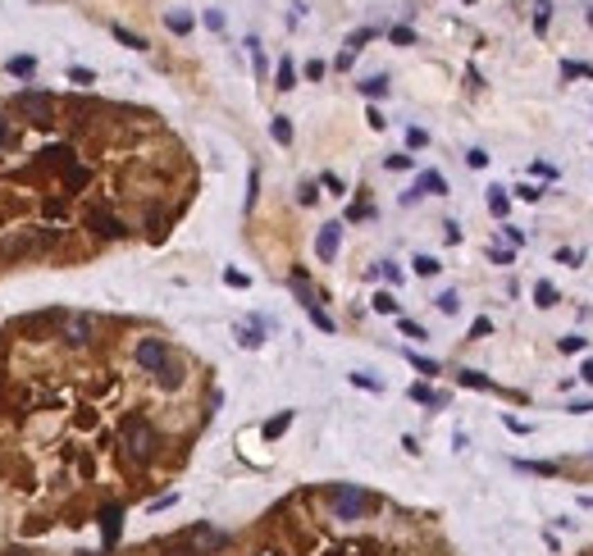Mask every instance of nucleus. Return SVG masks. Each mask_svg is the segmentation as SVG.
<instances>
[{
  "label": "nucleus",
  "mask_w": 593,
  "mask_h": 556,
  "mask_svg": "<svg viewBox=\"0 0 593 556\" xmlns=\"http://www.w3.org/2000/svg\"><path fill=\"white\" fill-rule=\"evenodd\" d=\"M55 242H60L55 228H23V233H10V237L0 242V255H5V260H28V255L51 251Z\"/></svg>",
  "instance_id": "nucleus-1"
},
{
  "label": "nucleus",
  "mask_w": 593,
  "mask_h": 556,
  "mask_svg": "<svg viewBox=\"0 0 593 556\" xmlns=\"http://www.w3.org/2000/svg\"><path fill=\"white\" fill-rule=\"evenodd\" d=\"M123 447H128L137 460H151L155 451H160V433H155V424L146 415H128V420H123Z\"/></svg>",
  "instance_id": "nucleus-2"
},
{
  "label": "nucleus",
  "mask_w": 593,
  "mask_h": 556,
  "mask_svg": "<svg viewBox=\"0 0 593 556\" xmlns=\"http://www.w3.org/2000/svg\"><path fill=\"white\" fill-rule=\"evenodd\" d=\"M374 497L370 492H361V488H352V483H342L338 492H333V515L338 520H356V515H365V511H374Z\"/></svg>",
  "instance_id": "nucleus-3"
},
{
  "label": "nucleus",
  "mask_w": 593,
  "mask_h": 556,
  "mask_svg": "<svg viewBox=\"0 0 593 556\" xmlns=\"http://www.w3.org/2000/svg\"><path fill=\"white\" fill-rule=\"evenodd\" d=\"M14 109L28 114L33 123H46L55 114V96H51V91H19V96H14Z\"/></svg>",
  "instance_id": "nucleus-4"
},
{
  "label": "nucleus",
  "mask_w": 593,
  "mask_h": 556,
  "mask_svg": "<svg viewBox=\"0 0 593 556\" xmlns=\"http://www.w3.org/2000/svg\"><path fill=\"white\" fill-rule=\"evenodd\" d=\"M132 360H137L142 370L160 374V370L169 365V342H160V338H142V342H137V351H132Z\"/></svg>",
  "instance_id": "nucleus-5"
},
{
  "label": "nucleus",
  "mask_w": 593,
  "mask_h": 556,
  "mask_svg": "<svg viewBox=\"0 0 593 556\" xmlns=\"http://www.w3.org/2000/svg\"><path fill=\"white\" fill-rule=\"evenodd\" d=\"M187 538L197 543V552L206 556V552H224V547L233 543L229 534H220V529H210V524H197V529H187Z\"/></svg>",
  "instance_id": "nucleus-6"
},
{
  "label": "nucleus",
  "mask_w": 593,
  "mask_h": 556,
  "mask_svg": "<svg viewBox=\"0 0 593 556\" xmlns=\"http://www.w3.org/2000/svg\"><path fill=\"white\" fill-rule=\"evenodd\" d=\"M87 228L100 233V237H123V233H128V228H123V219H114L110 210H100V206L87 210Z\"/></svg>",
  "instance_id": "nucleus-7"
},
{
  "label": "nucleus",
  "mask_w": 593,
  "mask_h": 556,
  "mask_svg": "<svg viewBox=\"0 0 593 556\" xmlns=\"http://www.w3.org/2000/svg\"><path fill=\"white\" fill-rule=\"evenodd\" d=\"M91 315H64V342L69 347H87L91 342Z\"/></svg>",
  "instance_id": "nucleus-8"
},
{
  "label": "nucleus",
  "mask_w": 593,
  "mask_h": 556,
  "mask_svg": "<svg viewBox=\"0 0 593 556\" xmlns=\"http://www.w3.org/2000/svg\"><path fill=\"white\" fill-rule=\"evenodd\" d=\"M338 242H342V224H324L319 237H315V255L319 260H333L338 255Z\"/></svg>",
  "instance_id": "nucleus-9"
},
{
  "label": "nucleus",
  "mask_w": 593,
  "mask_h": 556,
  "mask_svg": "<svg viewBox=\"0 0 593 556\" xmlns=\"http://www.w3.org/2000/svg\"><path fill=\"white\" fill-rule=\"evenodd\" d=\"M425 192V197H448V178L439 174V169H425V174L416 178V197Z\"/></svg>",
  "instance_id": "nucleus-10"
},
{
  "label": "nucleus",
  "mask_w": 593,
  "mask_h": 556,
  "mask_svg": "<svg viewBox=\"0 0 593 556\" xmlns=\"http://www.w3.org/2000/svg\"><path fill=\"white\" fill-rule=\"evenodd\" d=\"M119 520H123V506H105V511H100V534H105V547H114L119 543Z\"/></svg>",
  "instance_id": "nucleus-11"
},
{
  "label": "nucleus",
  "mask_w": 593,
  "mask_h": 556,
  "mask_svg": "<svg viewBox=\"0 0 593 556\" xmlns=\"http://www.w3.org/2000/svg\"><path fill=\"white\" fill-rule=\"evenodd\" d=\"M411 402H420V406H448V393H434L429 383H411Z\"/></svg>",
  "instance_id": "nucleus-12"
},
{
  "label": "nucleus",
  "mask_w": 593,
  "mask_h": 556,
  "mask_svg": "<svg viewBox=\"0 0 593 556\" xmlns=\"http://www.w3.org/2000/svg\"><path fill=\"white\" fill-rule=\"evenodd\" d=\"M274 87H278V91H292V87H296V64H292V60H287V55H283V60H278Z\"/></svg>",
  "instance_id": "nucleus-13"
},
{
  "label": "nucleus",
  "mask_w": 593,
  "mask_h": 556,
  "mask_svg": "<svg viewBox=\"0 0 593 556\" xmlns=\"http://www.w3.org/2000/svg\"><path fill=\"white\" fill-rule=\"evenodd\" d=\"M160 556H201V552H197V543H192L187 534H178V538H169V543H165V552H160Z\"/></svg>",
  "instance_id": "nucleus-14"
},
{
  "label": "nucleus",
  "mask_w": 593,
  "mask_h": 556,
  "mask_svg": "<svg viewBox=\"0 0 593 556\" xmlns=\"http://www.w3.org/2000/svg\"><path fill=\"white\" fill-rule=\"evenodd\" d=\"M534 305L538 310H552V305H557V287H552L548 278H538L534 283Z\"/></svg>",
  "instance_id": "nucleus-15"
},
{
  "label": "nucleus",
  "mask_w": 593,
  "mask_h": 556,
  "mask_svg": "<svg viewBox=\"0 0 593 556\" xmlns=\"http://www.w3.org/2000/svg\"><path fill=\"white\" fill-rule=\"evenodd\" d=\"M165 28H169L174 37H187V33H192V14H183V10H169V14H165Z\"/></svg>",
  "instance_id": "nucleus-16"
},
{
  "label": "nucleus",
  "mask_w": 593,
  "mask_h": 556,
  "mask_svg": "<svg viewBox=\"0 0 593 556\" xmlns=\"http://www.w3.org/2000/svg\"><path fill=\"white\" fill-rule=\"evenodd\" d=\"M238 342L242 347H260V319H251V324H238Z\"/></svg>",
  "instance_id": "nucleus-17"
},
{
  "label": "nucleus",
  "mask_w": 593,
  "mask_h": 556,
  "mask_svg": "<svg viewBox=\"0 0 593 556\" xmlns=\"http://www.w3.org/2000/svg\"><path fill=\"white\" fill-rule=\"evenodd\" d=\"M457 379H461L466 388H479V393H493V379H488V374H479V370H461Z\"/></svg>",
  "instance_id": "nucleus-18"
},
{
  "label": "nucleus",
  "mask_w": 593,
  "mask_h": 556,
  "mask_svg": "<svg viewBox=\"0 0 593 556\" xmlns=\"http://www.w3.org/2000/svg\"><path fill=\"white\" fill-rule=\"evenodd\" d=\"M488 210H493L497 219H506V210H511V197H506L502 187H488Z\"/></svg>",
  "instance_id": "nucleus-19"
},
{
  "label": "nucleus",
  "mask_w": 593,
  "mask_h": 556,
  "mask_svg": "<svg viewBox=\"0 0 593 556\" xmlns=\"http://www.w3.org/2000/svg\"><path fill=\"white\" fill-rule=\"evenodd\" d=\"M10 73H14V78H33V73H37V60H33V55H14V60H10Z\"/></svg>",
  "instance_id": "nucleus-20"
},
{
  "label": "nucleus",
  "mask_w": 593,
  "mask_h": 556,
  "mask_svg": "<svg viewBox=\"0 0 593 556\" xmlns=\"http://www.w3.org/2000/svg\"><path fill=\"white\" fill-rule=\"evenodd\" d=\"M361 91H365L370 100H384V96H388V78H384V73H379V78H365Z\"/></svg>",
  "instance_id": "nucleus-21"
},
{
  "label": "nucleus",
  "mask_w": 593,
  "mask_h": 556,
  "mask_svg": "<svg viewBox=\"0 0 593 556\" xmlns=\"http://www.w3.org/2000/svg\"><path fill=\"white\" fill-rule=\"evenodd\" d=\"M269 137H274L278 146H287V142H292V123H287L283 114H274V123H269Z\"/></svg>",
  "instance_id": "nucleus-22"
},
{
  "label": "nucleus",
  "mask_w": 593,
  "mask_h": 556,
  "mask_svg": "<svg viewBox=\"0 0 593 556\" xmlns=\"http://www.w3.org/2000/svg\"><path fill=\"white\" fill-rule=\"evenodd\" d=\"M87 178H91V174L82 169V164H69V169H64V187H69V192H78V187H87Z\"/></svg>",
  "instance_id": "nucleus-23"
},
{
  "label": "nucleus",
  "mask_w": 593,
  "mask_h": 556,
  "mask_svg": "<svg viewBox=\"0 0 593 556\" xmlns=\"http://www.w3.org/2000/svg\"><path fill=\"white\" fill-rule=\"evenodd\" d=\"M114 37H119V42H123V46H128V51H146V37L128 33V28H123V23H114Z\"/></svg>",
  "instance_id": "nucleus-24"
},
{
  "label": "nucleus",
  "mask_w": 593,
  "mask_h": 556,
  "mask_svg": "<svg viewBox=\"0 0 593 556\" xmlns=\"http://www.w3.org/2000/svg\"><path fill=\"white\" fill-rule=\"evenodd\" d=\"M374 310H379V315H397V296L393 292H374Z\"/></svg>",
  "instance_id": "nucleus-25"
},
{
  "label": "nucleus",
  "mask_w": 593,
  "mask_h": 556,
  "mask_svg": "<svg viewBox=\"0 0 593 556\" xmlns=\"http://www.w3.org/2000/svg\"><path fill=\"white\" fill-rule=\"evenodd\" d=\"M370 37H379V28H356V33H352V37H347V51H352V55H356V51H361V46H365V42H370Z\"/></svg>",
  "instance_id": "nucleus-26"
},
{
  "label": "nucleus",
  "mask_w": 593,
  "mask_h": 556,
  "mask_svg": "<svg viewBox=\"0 0 593 556\" xmlns=\"http://www.w3.org/2000/svg\"><path fill=\"white\" fill-rule=\"evenodd\" d=\"M407 360H411V365H416V370H420V374H425V379H429V374H439V360H429V356H420V351H411V356H407Z\"/></svg>",
  "instance_id": "nucleus-27"
},
{
  "label": "nucleus",
  "mask_w": 593,
  "mask_h": 556,
  "mask_svg": "<svg viewBox=\"0 0 593 556\" xmlns=\"http://www.w3.org/2000/svg\"><path fill=\"white\" fill-rule=\"evenodd\" d=\"M292 424V411H283V415H274V420H269V424H265V438H278L283 433V429Z\"/></svg>",
  "instance_id": "nucleus-28"
},
{
  "label": "nucleus",
  "mask_w": 593,
  "mask_h": 556,
  "mask_svg": "<svg viewBox=\"0 0 593 556\" xmlns=\"http://www.w3.org/2000/svg\"><path fill=\"white\" fill-rule=\"evenodd\" d=\"M439 269H443V264L434 260V255H416V273H420V278H434Z\"/></svg>",
  "instance_id": "nucleus-29"
},
{
  "label": "nucleus",
  "mask_w": 593,
  "mask_h": 556,
  "mask_svg": "<svg viewBox=\"0 0 593 556\" xmlns=\"http://www.w3.org/2000/svg\"><path fill=\"white\" fill-rule=\"evenodd\" d=\"M69 82H78V87H91V82H96V73H91V69H82V64H73V69H69Z\"/></svg>",
  "instance_id": "nucleus-30"
},
{
  "label": "nucleus",
  "mask_w": 593,
  "mask_h": 556,
  "mask_svg": "<svg viewBox=\"0 0 593 556\" xmlns=\"http://www.w3.org/2000/svg\"><path fill=\"white\" fill-rule=\"evenodd\" d=\"M520 469H525V474H561V469L548 465V460H520Z\"/></svg>",
  "instance_id": "nucleus-31"
},
{
  "label": "nucleus",
  "mask_w": 593,
  "mask_h": 556,
  "mask_svg": "<svg viewBox=\"0 0 593 556\" xmlns=\"http://www.w3.org/2000/svg\"><path fill=\"white\" fill-rule=\"evenodd\" d=\"M488 333H493V319H488V315H479V319H475V324H470V342L488 338Z\"/></svg>",
  "instance_id": "nucleus-32"
},
{
  "label": "nucleus",
  "mask_w": 593,
  "mask_h": 556,
  "mask_svg": "<svg viewBox=\"0 0 593 556\" xmlns=\"http://www.w3.org/2000/svg\"><path fill=\"white\" fill-rule=\"evenodd\" d=\"M388 42L393 46H416V33H411V28H388Z\"/></svg>",
  "instance_id": "nucleus-33"
},
{
  "label": "nucleus",
  "mask_w": 593,
  "mask_h": 556,
  "mask_svg": "<svg viewBox=\"0 0 593 556\" xmlns=\"http://www.w3.org/2000/svg\"><path fill=\"white\" fill-rule=\"evenodd\" d=\"M488 260H493V264H511V260H516V251H511V246H497V242H493V246H488Z\"/></svg>",
  "instance_id": "nucleus-34"
},
{
  "label": "nucleus",
  "mask_w": 593,
  "mask_h": 556,
  "mask_svg": "<svg viewBox=\"0 0 593 556\" xmlns=\"http://www.w3.org/2000/svg\"><path fill=\"white\" fill-rule=\"evenodd\" d=\"M534 33H548V0H534Z\"/></svg>",
  "instance_id": "nucleus-35"
},
{
  "label": "nucleus",
  "mask_w": 593,
  "mask_h": 556,
  "mask_svg": "<svg viewBox=\"0 0 593 556\" xmlns=\"http://www.w3.org/2000/svg\"><path fill=\"white\" fill-rule=\"evenodd\" d=\"M561 73H566V78H593V64H575V60H566Z\"/></svg>",
  "instance_id": "nucleus-36"
},
{
  "label": "nucleus",
  "mask_w": 593,
  "mask_h": 556,
  "mask_svg": "<svg viewBox=\"0 0 593 556\" xmlns=\"http://www.w3.org/2000/svg\"><path fill=\"white\" fill-rule=\"evenodd\" d=\"M516 197H520V201H529V206H534V201H538V197H543V187H538V183H520V187H516Z\"/></svg>",
  "instance_id": "nucleus-37"
},
{
  "label": "nucleus",
  "mask_w": 593,
  "mask_h": 556,
  "mask_svg": "<svg viewBox=\"0 0 593 556\" xmlns=\"http://www.w3.org/2000/svg\"><path fill=\"white\" fill-rule=\"evenodd\" d=\"M557 347H561V351H566V356H571V351H584V347H589V342H584V338H580V333H566V338H561V342H557Z\"/></svg>",
  "instance_id": "nucleus-38"
},
{
  "label": "nucleus",
  "mask_w": 593,
  "mask_h": 556,
  "mask_svg": "<svg viewBox=\"0 0 593 556\" xmlns=\"http://www.w3.org/2000/svg\"><path fill=\"white\" fill-rule=\"evenodd\" d=\"M407 146H411V151L429 146V132H425V128H407Z\"/></svg>",
  "instance_id": "nucleus-39"
},
{
  "label": "nucleus",
  "mask_w": 593,
  "mask_h": 556,
  "mask_svg": "<svg viewBox=\"0 0 593 556\" xmlns=\"http://www.w3.org/2000/svg\"><path fill=\"white\" fill-rule=\"evenodd\" d=\"M457 305H461V296H457V292H443V296H439V310H443V315H457Z\"/></svg>",
  "instance_id": "nucleus-40"
},
{
  "label": "nucleus",
  "mask_w": 593,
  "mask_h": 556,
  "mask_svg": "<svg viewBox=\"0 0 593 556\" xmlns=\"http://www.w3.org/2000/svg\"><path fill=\"white\" fill-rule=\"evenodd\" d=\"M306 315H310V319H315V328H324V333H333V319H329V315H324V310H319V305H310Z\"/></svg>",
  "instance_id": "nucleus-41"
},
{
  "label": "nucleus",
  "mask_w": 593,
  "mask_h": 556,
  "mask_svg": "<svg viewBox=\"0 0 593 556\" xmlns=\"http://www.w3.org/2000/svg\"><path fill=\"white\" fill-rule=\"evenodd\" d=\"M315 197H319L315 183H301V187H296V201H301V206H315Z\"/></svg>",
  "instance_id": "nucleus-42"
},
{
  "label": "nucleus",
  "mask_w": 593,
  "mask_h": 556,
  "mask_svg": "<svg viewBox=\"0 0 593 556\" xmlns=\"http://www.w3.org/2000/svg\"><path fill=\"white\" fill-rule=\"evenodd\" d=\"M352 383H356V388H365V393H379V388H384V383L370 379V374H352Z\"/></svg>",
  "instance_id": "nucleus-43"
},
{
  "label": "nucleus",
  "mask_w": 593,
  "mask_h": 556,
  "mask_svg": "<svg viewBox=\"0 0 593 556\" xmlns=\"http://www.w3.org/2000/svg\"><path fill=\"white\" fill-rule=\"evenodd\" d=\"M224 283H229V287H247V283H251V278H247V273H242V269H224Z\"/></svg>",
  "instance_id": "nucleus-44"
},
{
  "label": "nucleus",
  "mask_w": 593,
  "mask_h": 556,
  "mask_svg": "<svg viewBox=\"0 0 593 556\" xmlns=\"http://www.w3.org/2000/svg\"><path fill=\"white\" fill-rule=\"evenodd\" d=\"M557 264H571V269H575V264H580V251H575V246H561V251H557Z\"/></svg>",
  "instance_id": "nucleus-45"
},
{
  "label": "nucleus",
  "mask_w": 593,
  "mask_h": 556,
  "mask_svg": "<svg viewBox=\"0 0 593 556\" xmlns=\"http://www.w3.org/2000/svg\"><path fill=\"white\" fill-rule=\"evenodd\" d=\"M402 333H407V338H416V342H420V338H429V333L416 324V319H402Z\"/></svg>",
  "instance_id": "nucleus-46"
},
{
  "label": "nucleus",
  "mask_w": 593,
  "mask_h": 556,
  "mask_svg": "<svg viewBox=\"0 0 593 556\" xmlns=\"http://www.w3.org/2000/svg\"><path fill=\"white\" fill-rule=\"evenodd\" d=\"M206 28H210V33H224V14L220 10H206Z\"/></svg>",
  "instance_id": "nucleus-47"
},
{
  "label": "nucleus",
  "mask_w": 593,
  "mask_h": 556,
  "mask_svg": "<svg viewBox=\"0 0 593 556\" xmlns=\"http://www.w3.org/2000/svg\"><path fill=\"white\" fill-rule=\"evenodd\" d=\"M466 164H470V169H484V164H488V151H479V146H475V151L466 155Z\"/></svg>",
  "instance_id": "nucleus-48"
},
{
  "label": "nucleus",
  "mask_w": 593,
  "mask_h": 556,
  "mask_svg": "<svg viewBox=\"0 0 593 556\" xmlns=\"http://www.w3.org/2000/svg\"><path fill=\"white\" fill-rule=\"evenodd\" d=\"M443 237L457 246V242H461V224H452V219H448V224H443Z\"/></svg>",
  "instance_id": "nucleus-49"
},
{
  "label": "nucleus",
  "mask_w": 593,
  "mask_h": 556,
  "mask_svg": "<svg viewBox=\"0 0 593 556\" xmlns=\"http://www.w3.org/2000/svg\"><path fill=\"white\" fill-rule=\"evenodd\" d=\"M506 242H511V246H520V242H525V228H516V224H506Z\"/></svg>",
  "instance_id": "nucleus-50"
},
{
  "label": "nucleus",
  "mask_w": 593,
  "mask_h": 556,
  "mask_svg": "<svg viewBox=\"0 0 593 556\" xmlns=\"http://www.w3.org/2000/svg\"><path fill=\"white\" fill-rule=\"evenodd\" d=\"M388 169H397V174H402V169H411V155H388Z\"/></svg>",
  "instance_id": "nucleus-51"
},
{
  "label": "nucleus",
  "mask_w": 593,
  "mask_h": 556,
  "mask_svg": "<svg viewBox=\"0 0 593 556\" xmlns=\"http://www.w3.org/2000/svg\"><path fill=\"white\" fill-rule=\"evenodd\" d=\"M306 78H310V82H319V78H324V64H319V60H310V64H306Z\"/></svg>",
  "instance_id": "nucleus-52"
},
{
  "label": "nucleus",
  "mask_w": 593,
  "mask_h": 556,
  "mask_svg": "<svg viewBox=\"0 0 593 556\" xmlns=\"http://www.w3.org/2000/svg\"><path fill=\"white\" fill-rule=\"evenodd\" d=\"M347 219H370V206H365V201H356V206L347 210Z\"/></svg>",
  "instance_id": "nucleus-53"
},
{
  "label": "nucleus",
  "mask_w": 593,
  "mask_h": 556,
  "mask_svg": "<svg viewBox=\"0 0 593 556\" xmlns=\"http://www.w3.org/2000/svg\"><path fill=\"white\" fill-rule=\"evenodd\" d=\"M506 429H511V433H529V424H525V420H516V415H506Z\"/></svg>",
  "instance_id": "nucleus-54"
},
{
  "label": "nucleus",
  "mask_w": 593,
  "mask_h": 556,
  "mask_svg": "<svg viewBox=\"0 0 593 556\" xmlns=\"http://www.w3.org/2000/svg\"><path fill=\"white\" fill-rule=\"evenodd\" d=\"M384 278L397 287V283H402V269H397V264H384Z\"/></svg>",
  "instance_id": "nucleus-55"
},
{
  "label": "nucleus",
  "mask_w": 593,
  "mask_h": 556,
  "mask_svg": "<svg viewBox=\"0 0 593 556\" xmlns=\"http://www.w3.org/2000/svg\"><path fill=\"white\" fill-rule=\"evenodd\" d=\"M10 137H14V132H10V119H0V151L10 146Z\"/></svg>",
  "instance_id": "nucleus-56"
},
{
  "label": "nucleus",
  "mask_w": 593,
  "mask_h": 556,
  "mask_svg": "<svg viewBox=\"0 0 593 556\" xmlns=\"http://www.w3.org/2000/svg\"><path fill=\"white\" fill-rule=\"evenodd\" d=\"M593 411V402H571V415H589Z\"/></svg>",
  "instance_id": "nucleus-57"
},
{
  "label": "nucleus",
  "mask_w": 593,
  "mask_h": 556,
  "mask_svg": "<svg viewBox=\"0 0 593 556\" xmlns=\"http://www.w3.org/2000/svg\"><path fill=\"white\" fill-rule=\"evenodd\" d=\"M580 379H584V383H593V356H589V360H584V370H580Z\"/></svg>",
  "instance_id": "nucleus-58"
},
{
  "label": "nucleus",
  "mask_w": 593,
  "mask_h": 556,
  "mask_svg": "<svg viewBox=\"0 0 593 556\" xmlns=\"http://www.w3.org/2000/svg\"><path fill=\"white\" fill-rule=\"evenodd\" d=\"M5 556H28V552H5Z\"/></svg>",
  "instance_id": "nucleus-59"
},
{
  "label": "nucleus",
  "mask_w": 593,
  "mask_h": 556,
  "mask_svg": "<svg viewBox=\"0 0 593 556\" xmlns=\"http://www.w3.org/2000/svg\"><path fill=\"white\" fill-rule=\"evenodd\" d=\"M78 556H96V552H78Z\"/></svg>",
  "instance_id": "nucleus-60"
},
{
  "label": "nucleus",
  "mask_w": 593,
  "mask_h": 556,
  "mask_svg": "<svg viewBox=\"0 0 593 556\" xmlns=\"http://www.w3.org/2000/svg\"><path fill=\"white\" fill-rule=\"evenodd\" d=\"M589 28H593V10H589Z\"/></svg>",
  "instance_id": "nucleus-61"
},
{
  "label": "nucleus",
  "mask_w": 593,
  "mask_h": 556,
  "mask_svg": "<svg viewBox=\"0 0 593 556\" xmlns=\"http://www.w3.org/2000/svg\"><path fill=\"white\" fill-rule=\"evenodd\" d=\"M466 5H475V0H466Z\"/></svg>",
  "instance_id": "nucleus-62"
}]
</instances>
